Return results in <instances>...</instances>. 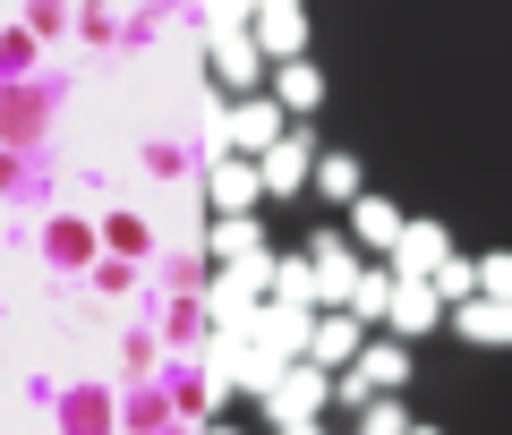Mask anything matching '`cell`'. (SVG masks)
I'll return each mask as SVG.
<instances>
[{"label":"cell","instance_id":"cell-14","mask_svg":"<svg viewBox=\"0 0 512 435\" xmlns=\"http://www.w3.org/2000/svg\"><path fill=\"white\" fill-rule=\"evenodd\" d=\"M256 188H265V171H256V163H222L214 171V205H222V214H248Z\"/></svg>","mask_w":512,"mask_h":435},{"label":"cell","instance_id":"cell-7","mask_svg":"<svg viewBox=\"0 0 512 435\" xmlns=\"http://www.w3.org/2000/svg\"><path fill=\"white\" fill-rule=\"evenodd\" d=\"M453 325H461V342L504 350L512 342V299H470V308H453Z\"/></svg>","mask_w":512,"mask_h":435},{"label":"cell","instance_id":"cell-11","mask_svg":"<svg viewBox=\"0 0 512 435\" xmlns=\"http://www.w3.org/2000/svg\"><path fill=\"white\" fill-rule=\"evenodd\" d=\"M256 52H265V43H256L248 26H214V69L231 77V86H248V77H256Z\"/></svg>","mask_w":512,"mask_h":435},{"label":"cell","instance_id":"cell-22","mask_svg":"<svg viewBox=\"0 0 512 435\" xmlns=\"http://www.w3.org/2000/svg\"><path fill=\"white\" fill-rule=\"evenodd\" d=\"M214 435H231V427H214Z\"/></svg>","mask_w":512,"mask_h":435},{"label":"cell","instance_id":"cell-8","mask_svg":"<svg viewBox=\"0 0 512 435\" xmlns=\"http://www.w3.org/2000/svg\"><path fill=\"white\" fill-rule=\"evenodd\" d=\"M256 43L274 60H299V43H308V18H299V0H274V9H256Z\"/></svg>","mask_w":512,"mask_h":435},{"label":"cell","instance_id":"cell-1","mask_svg":"<svg viewBox=\"0 0 512 435\" xmlns=\"http://www.w3.org/2000/svg\"><path fill=\"white\" fill-rule=\"evenodd\" d=\"M265 401H274L282 427H316V410L333 401V367H282V384Z\"/></svg>","mask_w":512,"mask_h":435},{"label":"cell","instance_id":"cell-18","mask_svg":"<svg viewBox=\"0 0 512 435\" xmlns=\"http://www.w3.org/2000/svg\"><path fill=\"white\" fill-rule=\"evenodd\" d=\"M436 290H444V308H470V299H478V265H461V256H453V265L436 273Z\"/></svg>","mask_w":512,"mask_h":435},{"label":"cell","instance_id":"cell-19","mask_svg":"<svg viewBox=\"0 0 512 435\" xmlns=\"http://www.w3.org/2000/svg\"><path fill=\"white\" fill-rule=\"evenodd\" d=\"M478 299H512V248L478 256Z\"/></svg>","mask_w":512,"mask_h":435},{"label":"cell","instance_id":"cell-16","mask_svg":"<svg viewBox=\"0 0 512 435\" xmlns=\"http://www.w3.org/2000/svg\"><path fill=\"white\" fill-rule=\"evenodd\" d=\"M214 248L231 256V265H248V256H265V239H256V222H248V214H222V231H214Z\"/></svg>","mask_w":512,"mask_h":435},{"label":"cell","instance_id":"cell-17","mask_svg":"<svg viewBox=\"0 0 512 435\" xmlns=\"http://www.w3.org/2000/svg\"><path fill=\"white\" fill-rule=\"evenodd\" d=\"M359 435H410L402 401H393V393H376V401H367V410H359Z\"/></svg>","mask_w":512,"mask_h":435},{"label":"cell","instance_id":"cell-10","mask_svg":"<svg viewBox=\"0 0 512 435\" xmlns=\"http://www.w3.org/2000/svg\"><path fill=\"white\" fill-rule=\"evenodd\" d=\"M231 145H248V154L282 145V103H274V94H265V103H239V111H231Z\"/></svg>","mask_w":512,"mask_h":435},{"label":"cell","instance_id":"cell-4","mask_svg":"<svg viewBox=\"0 0 512 435\" xmlns=\"http://www.w3.org/2000/svg\"><path fill=\"white\" fill-rule=\"evenodd\" d=\"M402 231H410L402 205H384V197H359V205H350V239H359V248L393 256V248H402Z\"/></svg>","mask_w":512,"mask_h":435},{"label":"cell","instance_id":"cell-2","mask_svg":"<svg viewBox=\"0 0 512 435\" xmlns=\"http://www.w3.org/2000/svg\"><path fill=\"white\" fill-rule=\"evenodd\" d=\"M444 265H453V239H444V222H410L402 248H393V273H402V282H436Z\"/></svg>","mask_w":512,"mask_h":435},{"label":"cell","instance_id":"cell-6","mask_svg":"<svg viewBox=\"0 0 512 435\" xmlns=\"http://www.w3.org/2000/svg\"><path fill=\"white\" fill-rule=\"evenodd\" d=\"M359 316H350V308H333L325 316V325H316V342H308V367H359Z\"/></svg>","mask_w":512,"mask_h":435},{"label":"cell","instance_id":"cell-21","mask_svg":"<svg viewBox=\"0 0 512 435\" xmlns=\"http://www.w3.org/2000/svg\"><path fill=\"white\" fill-rule=\"evenodd\" d=\"M410 435H436V427H410Z\"/></svg>","mask_w":512,"mask_h":435},{"label":"cell","instance_id":"cell-15","mask_svg":"<svg viewBox=\"0 0 512 435\" xmlns=\"http://www.w3.org/2000/svg\"><path fill=\"white\" fill-rule=\"evenodd\" d=\"M316 188H325V197H342V205H359V197H367L350 154H316Z\"/></svg>","mask_w":512,"mask_h":435},{"label":"cell","instance_id":"cell-5","mask_svg":"<svg viewBox=\"0 0 512 435\" xmlns=\"http://www.w3.org/2000/svg\"><path fill=\"white\" fill-rule=\"evenodd\" d=\"M444 325V290L436 282H402L393 290V333H402V342H419V333H436Z\"/></svg>","mask_w":512,"mask_h":435},{"label":"cell","instance_id":"cell-12","mask_svg":"<svg viewBox=\"0 0 512 435\" xmlns=\"http://www.w3.org/2000/svg\"><path fill=\"white\" fill-rule=\"evenodd\" d=\"M393 290H402V273H393V265H367V273H359V290H350V316H359V325L393 316Z\"/></svg>","mask_w":512,"mask_h":435},{"label":"cell","instance_id":"cell-20","mask_svg":"<svg viewBox=\"0 0 512 435\" xmlns=\"http://www.w3.org/2000/svg\"><path fill=\"white\" fill-rule=\"evenodd\" d=\"M282 435H316V427H282Z\"/></svg>","mask_w":512,"mask_h":435},{"label":"cell","instance_id":"cell-3","mask_svg":"<svg viewBox=\"0 0 512 435\" xmlns=\"http://www.w3.org/2000/svg\"><path fill=\"white\" fill-rule=\"evenodd\" d=\"M256 171H265V188H274V197H291V188L316 180V145H308V137H282V145H265V154H256Z\"/></svg>","mask_w":512,"mask_h":435},{"label":"cell","instance_id":"cell-13","mask_svg":"<svg viewBox=\"0 0 512 435\" xmlns=\"http://www.w3.org/2000/svg\"><path fill=\"white\" fill-rule=\"evenodd\" d=\"M274 103H282V111H316V103H325V77H316L308 60H282V77H274Z\"/></svg>","mask_w":512,"mask_h":435},{"label":"cell","instance_id":"cell-9","mask_svg":"<svg viewBox=\"0 0 512 435\" xmlns=\"http://www.w3.org/2000/svg\"><path fill=\"white\" fill-rule=\"evenodd\" d=\"M359 376H367V393H402V384H410V342H367L359 350Z\"/></svg>","mask_w":512,"mask_h":435}]
</instances>
